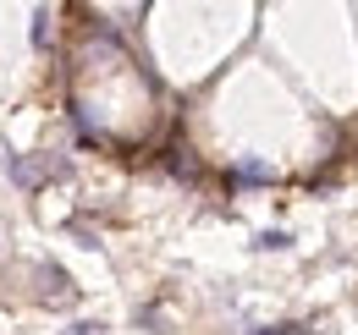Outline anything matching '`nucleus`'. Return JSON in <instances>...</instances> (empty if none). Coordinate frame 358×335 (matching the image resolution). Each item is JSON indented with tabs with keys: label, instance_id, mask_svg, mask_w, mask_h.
Instances as JSON below:
<instances>
[{
	"label": "nucleus",
	"instance_id": "nucleus-1",
	"mask_svg": "<svg viewBox=\"0 0 358 335\" xmlns=\"http://www.w3.org/2000/svg\"><path fill=\"white\" fill-rule=\"evenodd\" d=\"M66 160H28V154H6V176H11V181H17V187H28V193H34V187H45L50 176H66Z\"/></svg>",
	"mask_w": 358,
	"mask_h": 335
},
{
	"label": "nucleus",
	"instance_id": "nucleus-2",
	"mask_svg": "<svg viewBox=\"0 0 358 335\" xmlns=\"http://www.w3.org/2000/svg\"><path fill=\"white\" fill-rule=\"evenodd\" d=\"M39 281H45V302L50 308H72V302H78V286H72V275H66V269H55V264H39Z\"/></svg>",
	"mask_w": 358,
	"mask_h": 335
},
{
	"label": "nucleus",
	"instance_id": "nucleus-3",
	"mask_svg": "<svg viewBox=\"0 0 358 335\" xmlns=\"http://www.w3.org/2000/svg\"><path fill=\"white\" fill-rule=\"evenodd\" d=\"M231 181H237V187H259V181H275V170H270V165H237V170H231Z\"/></svg>",
	"mask_w": 358,
	"mask_h": 335
},
{
	"label": "nucleus",
	"instance_id": "nucleus-4",
	"mask_svg": "<svg viewBox=\"0 0 358 335\" xmlns=\"http://www.w3.org/2000/svg\"><path fill=\"white\" fill-rule=\"evenodd\" d=\"M287 242H292L287 231H259V242H254V248H259V253H281Z\"/></svg>",
	"mask_w": 358,
	"mask_h": 335
},
{
	"label": "nucleus",
	"instance_id": "nucleus-5",
	"mask_svg": "<svg viewBox=\"0 0 358 335\" xmlns=\"http://www.w3.org/2000/svg\"><path fill=\"white\" fill-rule=\"evenodd\" d=\"M66 335H105V325H94V319H83V325H72Z\"/></svg>",
	"mask_w": 358,
	"mask_h": 335
},
{
	"label": "nucleus",
	"instance_id": "nucleus-6",
	"mask_svg": "<svg viewBox=\"0 0 358 335\" xmlns=\"http://www.w3.org/2000/svg\"><path fill=\"white\" fill-rule=\"evenodd\" d=\"M254 335H281V330H254Z\"/></svg>",
	"mask_w": 358,
	"mask_h": 335
}]
</instances>
